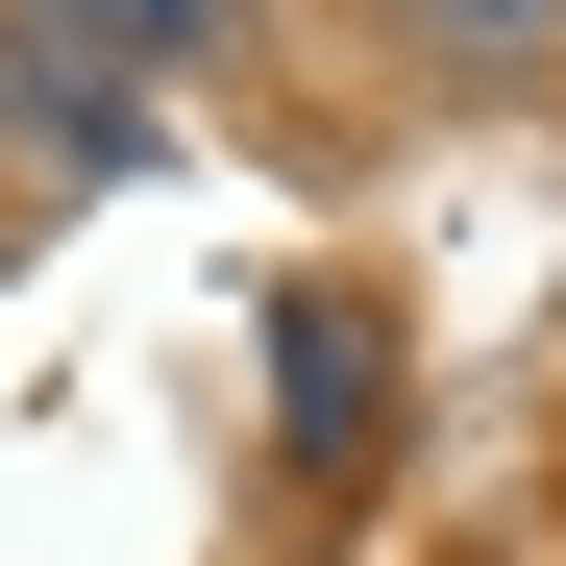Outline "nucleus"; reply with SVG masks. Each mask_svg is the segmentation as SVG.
Instances as JSON below:
<instances>
[{
	"label": "nucleus",
	"instance_id": "nucleus-1",
	"mask_svg": "<svg viewBox=\"0 0 566 566\" xmlns=\"http://www.w3.org/2000/svg\"><path fill=\"white\" fill-rule=\"evenodd\" d=\"M419 74H468V99H517V74H566V0H369Z\"/></svg>",
	"mask_w": 566,
	"mask_h": 566
},
{
	"label": "nucleus",
	"instance_id": "nucleus-2",
	"mask_svg": "<svg viewBox=\"0 0 566 566\" xmlns=\"http://www.w3.org/2000/svg\"><path fill=\"white\" fill-rule=\"evenodd\" d=\"M271 369H296V395H321V419H296V443H321V468H345V443H369V321H345V296H296V321H271Z\"/></svg>",
	"mask_w": 566,
	"mask_h": 566
}]
</instances>
